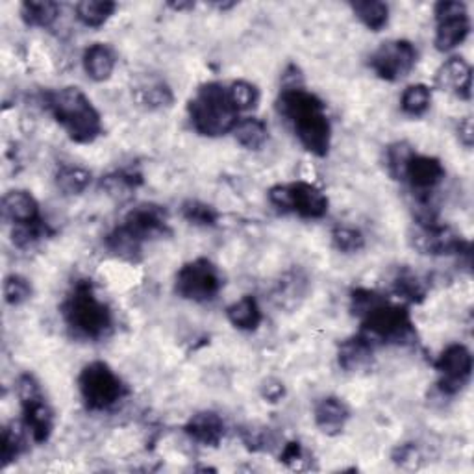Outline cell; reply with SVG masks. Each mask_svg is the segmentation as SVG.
<instances>
[{"label": "cell", "mask_w": 474, "mask_h": 474, "mask_svg": "<svg viewBox=\"0 0 474 474\" xmlns=\"http://www.w3.org/2000/svg\"><path fill=\"white\" fill-rule=\"evenodd\" d=\"M260 393H262V399L269 404H278L280 400H282L286 397V385L284 382L280 380H274V378H269L262 383L260 387Z\"/></svg>", "instance_id": "45"}, {"label": "cell", "mask_w": 474, "mask_h": 474, "mask_svg": "<svg viewBox=\"0 0 474 474\" xmlns=\"http://www.w3.org/2000/svg\"><path fill=\"white\" fill-rule=\"evenodd\" d=\"M391 460L395 465L406 470H415L423 463V452L415 443H402L395 446Z\"/></svg>", "instance_id": "44"}, {"label": "cell", "mask_w": 474, "mask_h": 474, "mask_svg": "<svg viewBox=\"0 0 474 474\" xmlns=\"http://www.w3.org/2000/svg\"><path fill=\"white\" fill-rule=\"evenodd\" d=\"M361 334L378 344H399L409 347L417 343V330L406 304L383 300L373 312L361 319Z\"/></svg>", "instance_id": "5"}, {"label": "cell", "mask_w": 474, "mask_h": 474, "mask_svg": "<svg viewBox=\"0 0 474 474\" xmlns=\"http://www.w3.org/2000/svg\"><path fill=\"white\" fill-rule=\"evenodd\" d=\"M280 462L293 470H308L312 469L313 460L310 458L303 445L296 441H289L282 446V452H280Z\"/></svg>", "instance_id": "43"}, {"label": "cell", "mask_w": 474, "mask_h": 474, "mask_svg": "<svg viewBox=\"0 0 474 474\" xmlns=\"http://www.w3.org/2000/svg\"><path fill=\"white\" fill-rule=\"evenodd\" d=\"M59 15V4L52 0H27L20 4V19L27 27L32 28H49L56 23Z\"/></svg>", "instance_id": "27"}, {"label": "cell", "mask_w": 474, "mask_h": 474, "mask_svg": "<svg viewBox=\"0 0 474 474\" xmlns=\"http://www.w3.org/2000/svg\"><path fill=\"white\" fill-rule=\"evenodd\" d=\"M56 186L63 195H82L91 186V172L78 165H61L56 172Z\"/></svg>", "instance_id": "31"}, {"label": "cell", "mask_w": 474, "mask_h": 474, "mask_svg": "<svg viewBox=\"0 0 474 474\" xmlns=\"http://www.w3.org/2000/svg\"><path fill=\"white\" fill-rule=\"evenodd\" d=\"M332 245L341 254H356L365 249V235L352 226H336L332 230Z\"/></svg>", "instance_id": "39"}, {"label": "cell", "mask_w": 474, "mask_h": 474, "mask_svg": "<svg viewBox=\"0 0 474 474\" xmlns=\"http://www.w3.org/2000/svg\"><path fill=\"white\" fill-rule=\"evenodd\" d=\"M182 217L195 226H215L219 221V211L201 201H186L180 208Z\"/></svg>", "instance_id": "36"}, {"label": "cell", "mask_w": 474, "mask_h": 474, "mask_svg": "<svg viewBox=\"0 0 474 474\" xmlns=\"http://www.w3.org/2000/svg\"><path fill=\"white\" fill-rule=\"evenodd\" d=\"M436 15V39L434 45L439 52H450L469 37L470 19L467 4L460 0H443L434 8Z\"/></svg>", "instance_id": "12"}, {"label": "cell", "mask_w": 474, "mask_h": 474, "mask_svg": "<svg viewBox=\"0 0 474 474\" xmlns=\"http://www.w3.org/2000/svg\"><path fill=\"white\" fill-rule=\"evenodd\" d=\"M240 436L243 445L250 452H265L274 445V436L271 428L260 424H247L240 430Z\"/></svg>", "instance_id": "40"}, {"label": "cell", "mask_w": 474, "mask_h": 474, "mask_svg": "<svg viewBox=\"0 0 474 474\" xmlns=\"http://www.w3.org/2000/svg\"><path fill=\"white\" fill-rule=\"evenodd\" d=\"M225 288V276L219 267L206 257L186 264L175 278V291L191 303H211Z\"/></svg>", "instance_id": "8"}, {"label": "cell", "mask_w": 474, "mask_h": 474, "mask_svg": "<svg viewBox=\"0 0 474 474\" xmlns=\"http://www.w3.org/2000/svg\"><path fill=\"white\" fill-rule=\"evenodd\" d=\"M417 49L407 39L385 41L373 52L369 66L375 75L385 82H399L417 66Z\"/></svg>", "instance_id": "11"}, {"label": "cell", "mask_w": 474, "mask_h": 474, "mask_svg": "<svg viewBox=\"0 0 474 474\" xmlns=\"http://www.w3.org/2000/svg\"><path fill=\"white\" fill-rule=\"evenodd\" d=\"M115 10L117 4L110 3V0H83V3H78L75 6L76 19L88 28H100L102 25H106Z\"/></svg>", "instance_id": "30"}, {"label": "cell", "mask_w": 474, "mask_h": 474, "mask_svg": "<svg viewBox=\"0 0 474 474\" xmlns=\"http://www.w3.org/2000/svg\"><path fill=\"white\" fill-rule=\"evenodd\" d=\"M233 138L249 150H260L269 139V126L260 117H247L235 124Z\"/></svg>", "instance_id": "29"}, {"label": "cell", "mask_w": 474, "mask_h": 474, "mask_svg": "<svg viewBox=\"0 0 474 474\" xmlns=\"http://www.w3.org/2000/svg\"><path fill=\"white\" fill-rule=\"evenodd\" d=\"M226 319L230 320V325L237 330H243V332H254L257 330V327L262 325V308L257 304V300L250 295L235 300L233 304H230L226 308Z\"/></svg>", "instance_id": "24"}, {"label": "cell", "mask_w": 474, "mask_h": 474, "mask_svg": "<svg viewBox=\"0 0 474 474\" xmlns=\"http://www.w3.org/2000/svg\"><path fill=\"white\" fill-rule=\"evenodd\" d=\"M143 245L134 233L128 232L122 225L115 226L110 233L106 235V247L114 256L121 257L124 262L138 264L143 254Z\"/></svg>", "instance_id": "25"}, {"label": "cell", "mask_w": 474, "mask_h": 474, "mask_svg": "<svg viewBox=\"0 0 474 474\" xmlns=\"http://www.w3.org/2000/svg\"><path fill=\"white\" fill-rule=\"evenodd\" d=\"M51 233L52 230L49 228V225L41 219L32 225H17L12 232V241L19 249H32Z\"/></svg>", "instance_id": "37"}, {"label": "cell", "mask_w": 474, "mask_h": 474, "mask_svg": "<svg viewBox=\"0 0 474 474\" xmlns=\"http://www.w3.org/2000/svg\"><path fill=\"white\" fill-rule=\"evenodd\" d=\"M172 10H177V12H182V10H187V8H193L195 4H191V3H170L169 4Z\"/></svg>", "instance_id": "47"}, {"label": "cell", "mask_w": 474, "mask_h": 474, "mask_svg": "<svg viewBox=\"0 0 474 474\" xmlns=\"http://www.w3.org/2000/svg\"><path fill=\"white\" fill-rule=\"evenodd\" d=\"M269 202L284 213H295L303 219H322L328 213V199L317 186L308 182L278 184L267 193Z\"/></svg>", "instance_id": "7"}, {"label": "cell", "mask_w": 474, "mask_h": 474, "mask_svg": "<svg viewBox=\"0 0 474 474\" xmlns=\"http://www.w3.org/2000/svg\"><path fill=\"white\" fill-rule=\"evenodd\" d=\"M407 243L423 256H463L470 254V243L454 228L441 223L417 225L407 232Z\"/></svg>", "instance_id": "10"}, {"label": "cell", "mask_w": 474, "mask_h": 474, "mask_svg": "<svg viewBox=\"0 0 474 474\" xmlns=\"http://www.w3.org/2000/svg\"><path fill=\"white\" fill-rule=\"evenodd\" d=\"M391 291L393 295L402 300V304H421L428 296V282L426 280L414 273L412 269L402 267L391 280Z\"/></svg>", "instance_id": "23"}, {"label": "cell", "mask_w": 474, "mask_h": 474, "mask_svg": "<svg viewBox=\"0 0 474 474\" xmlns=\"http://www.w3.org/2000/svg\"><path fill=\"white\" fill-rule=\"evenodd\" d=\"M432 106V90L426 83H414L404 90L400 97L402 112L409 117L424 115Z\"/></svg>", "instance_id": "33"}, {"label": "cell", "mask_w": 474, "mask_h": 474, "mask_svg": "<svg viewBox=\"0 0 474 474\" xmlns=\"http://www.w3.org/2000/svg\"><path fill=\"white\" fill-rule=\"evenodd\" d=\"M69 330L82 339L99 341L112 332L114 313L99 296L91 280H78L61 304Z\"/></svg>", "instance_id": "2"}, {"label": "cell", "mask_w": 474, "mask_h": 474, "mask_svg": "<svg viewBox=\"0 0 474 474\" xmlns=\"http://www.w3.org/2000/svg\"><path fill=\"white\" fill-rule=\"evenodd\" d=\"M383 300H385V296L375 289L356 288L351 293V312L354 317H358L361 320L369 312H373L380 303H383Z\"/></svg>", "instance_id": "41"}, {"label": "cell", "mask_w": 474, "mask_h": 474, "mask_svg": "<svg viewBox=\"0 0 474 474\" xmlns=\"http://www.w3.org/2000/svg\"><path fill=\"white\" fill-rule=\"evenodd\" d=\"M375 351H376V344L361 332L352 337H347L344 341H341L337 347L339 367L344 373H352V375L367 371L373 365Z\"/></svg>", "instance_id": "16"}, {"label": "cell", "mask_w": 474, "mask_h": 474, "mask_svg": "<svg viewBox=\"0 0 474 474\" xmlns=\"http://www.w3.org/2000/svg\"><path fill=\"white\" fill-rule=\"evenodd\" d=\"M143 184V177L134 170H115L100 180V187L107 197L115 201H126Z\"/></svg>", "instance_id": "26"}, {"label": "cell", "mask_w": 474, "mask_h": 474, "mask_svg": "<svg viewBox=\"0 0 474 474\" xmlns=\"http://www.w3.org/2000/svg\"><path fill=\"white\" fill-rule=\"evenodd\" d=\"M414 154V148L409 146L407 143H393L391 146H387L385 150V165H387V170H390V175L395 178V180H400L402 178V170H404V165L406 162L409 160V156Z\"/></svg>", "instance_id": "42"}, {"label": "cell", "mask_w": 474, "mask_h": 474, "mask_svg": "<svg viewBox=\"0 0 474 474\" xmlns=\"http://www.w3.org/2000/svg\"><path fill=\"white\" fill-rule=\"evenodd\" d=\"M436 369L439 373L438 390L445 397H456L465 390L472 375V354L460 343H452L436 359Z\"/></svg>", "instance_id": "13"}, {"label": "cell", "mask_w": 474, "mask_h": 474, "mask_svg": "<svg viewBox=\"0 0 474 474\" xmlns=\"http://www.w3.org/2000/svg\"><path fill=\"white\" fill-rule=\"evenodd\" d=\"M184 432L202 446L217 448L226 434V424L219 414L199 412L186 423Z\"/></svg>", "instance_id": "20"}, {"label": "cell", "mask_w": 474, "mask_h": 474, "mask_svg": "<svg viewBox=\"0 0 474 474\" xmlns=\"http://www.w3.org/2000/svg\"><path fill=\"white\" fill-rule=\"evenodd\" d=\"M78 390L83 404L91 412H106L126 397V385L104 361L85 365L78 376Z\"/></svg>", "instance_id": "6"}, {"label": "cell", "mask_w": 474, "mask_h": 474, "mask_svg": "<svg viewBox=\"0 0 474 474\" xmlns=\"http://www.w3.org/2000/svg\"><path fill=\"white\" fill-rule=\"evenodd\" d=\"M308 291H310L308 276L303 271L293 269L284 273L278 278V282H274V288L271 291V300L278 310L293 312L303 304Z\"/></svg>", "instance_id": "17"}, {"label": "cell", "mask_w": 474, "mask_h": 474, "mask_svg": "<svg viewBox=\"0 0 474 474\" xmlns=\"http://www.w3.org/2000/svg\"><path fill=\"white\" fill-rule=\"evenodd\" d=\"M45 106L71 141L88 145L102 134V117L90 97L80 88L69 85L45 95Z\"/></svg>", "instance_id": "3"}, {"label": "cell", "mask_w": 474, "mask_h": 474, "mask_svg": "<svg viewBox=\"0 0 474 474\" xmlns=\"http://www.w3.org/2000/svg\"><path fill=\"white\" fill-rule=\"evenodd\" d=\"M351 419V409L339 397H325L315 404L313 421L322 434L328 438H336L343 434L344 426Z\"/></svg>", "instance_id": "19"}, {"label": "cell", "mask_w": 474, "mask_h": 474, "mask_svg": "<svg viewBox=\"0 0 474 474\" xmlns=\"http://www.w3.org/2000/svg\"><path fill=\"white\" fill-rule=\"evenodd\" d=\"M4 219L17 225H32L41 221L39 204L30 191L13 189L3 199Z\"/></svg>", "instance_id": "21"}, {"label": "cell", "mask_w": 474, "mask_h": 474, "mask_svg": "<svg viewBox=\"0 0 474 474\" xmlns=\"http://www.w3.org/2000/svg\"><path fill=\"white\" fill-rule=\"evenodd\" d=\"M132 99L139 107L148 112L163 110V107H169L172 100H175L170 88L163 82H150V83L139 85V88L132 91Z\"/></svg>", "instance_id": "28"}, {"label": "cell", "mask_w": 474, "mask_h": 474, "mask_svg": "<svg viewBox=\"0 0 474 474\" xmlns=\"http://www.w3.org/2000/svg\"><path fill=\"white\" fill-rule=\"evenodd\" d=\"M445 167L438 158L412 154L404 165L402 178L412 187L414 195H426V193H434L436 187L445 180Z\"/></svg>", "instance_id": "14"}, {"label": "cell", "mask_w": 474, "mask_h": 474, "mask_svg": "<svg viewBox=\"0 0 474 474\" xmlns=\"http://www.w3.org/2000/svg\"><path fill=\"white\" fill-rule=\"evenodd\" d=\"M436 85L443 91L454 93L462 100L472 99V71L469 63L460 58H448L436 73Z\"/></svg>", "instance_id": "18"}, {"label": "cell", "mask_w": 474, "mask_h": 474, "mask_svg": "<svg viewBox=\"0 0 474 474\" xmlns=\"http://www.w3.org/2000/svg\"><path fill=\"white\" fill-rule=\"evenodd\" d=\"M278 114L282 115L296 139L310 154L325 158L332 145V124L327 114V106L317 95L300 88H282L276 100Z\"/></svg>", "instance_id": "1"}, {"label": "cell", "mask_w": 474, "mask_h": 474, "mask_svg": "<svg viewBox=\"0 0 474 474\" xmlns=\"http://www.w3.org/2000/svg\"><path fill=\"white\" fill-rule=\"evenodd\" d=\"M17 397L23 406L25 428L34 443H47L54 430V412L43 397L41 385L34 375L25 373L17 378Z\"/></svg>", "instance_id": "9"}, {"label": "cell", "mask_w": 474, "mask_h": 474, "mask_svg": "<svg viewBox=\"0 0 474 474\" xmlns=\"http://www.w3.org/2000/svg\"><path fill=\"white\" fill-rule=\"evenodd\" d=\"M458 139L460 143L465 146V148H470L472 143H474V126H472V119L470 117H465L458 122Z\"/></svg>", "instance_id": "46"}, {"label": "cell", "mask_w": 474, "mask_h": 474, "mask_svg": "<svg viewBox=\"0 0 474 474\" xmlns=\"http://www.w3.org/2000/svg\"><path fill=\"white\" fill-rule=\"evenodd\" d=\"M354 15L367 27L371 32H380L390 23V6L378 0H361L351 4Z\"/></svg>", "instance_id": "32"}, {"label": "cell", "mask_w": 474, "mask_h": 474, "mask_svg": "<svg viewBox=\"0 0 474 474\" xmlns=\"http://www.w3.org/2000/svg\"><path fill=\"white\" fill-rule=\"evenodd\" d=\"M27 430V428H25ZM25 430L19 423H10L3 432V445H0V460L3 467L13 463L25 452Z\"/></svg>", "instance_id": "34"}, {"label": "cell", "mask_w": 474, "mask_h": 474, "mask_svg": "<svg viewBox=\"0 0 474 474\" xmlns=\"http://www.w3.org/2000/svg\"><path fill=\"white\" fill-rule=\"evenodd\" d=\"M3 291H4L6 304L8 306H13V308L23 306L25 303H28V300L34 295L30 280H27L25 276H20V274H10V276H6L4 278Z\"/></svg>", "instance_id": "38"}, {"label": "cell", "mask_w": 474, "mask_h": 474, "mask_svg": "<svg viewBox=\"0 0 474 474\" xmlns=\"http://www.w3.org/2000/svg\"><path fill=\"white\" fill-rule=\"evenodd\" d=\"M128 232L134 233L141 243L169 233L167 211L158 204H139L126 213L121 223Z\"/></svg>", "instance_id": "15"}, {"label": "cell", "mask_w": 474, "mask_h": 474, "mask_svg": "<svg viewBox=\"0 0 474 474\" xmlns=\"http://www.w3.org/2000/svg\"><path fill=\"white\" fill-rule=\"evenodd\" d=\"M187 114L193 128L206 138H219L233 132L235 124L241 121L240 112L230 100L228 88L219 82L201 85L187 104Z\"/></svg>", "instance_id": "4"}, {"label": "cell", "mask_w": 474, "mask_h": 474, "mask_svg": "<svg viewBox=\"0 0 474 474\" xmlns=\"http://www.w3.org/2000/svg\"><path fill=\"white\" fill-rule=\"evenodd\" d=\"M228 95L237 112H250L260 102V91L247 80H235L228 85Z\"/></svg>", "instance_id": "35"}, {"label": "cell", "mask_w": 474, "mask_h": 474, "mask_svg": "<svg viewBox=\"0 0 474 474\" xmlns=\"http://www.w3.org/2000/svg\"><path fill=\"white\" fill-rule=\"evenodd\" d=\"M82 63L85 75H88L93 82H106L112 78L115 71L117 58L112 47H107L106 43H95V45L85 49Z\"/></svg>", "instance_id": "22"}]
</instances>
